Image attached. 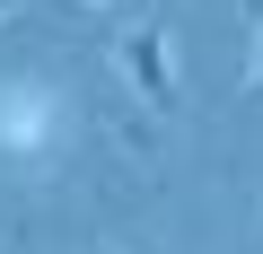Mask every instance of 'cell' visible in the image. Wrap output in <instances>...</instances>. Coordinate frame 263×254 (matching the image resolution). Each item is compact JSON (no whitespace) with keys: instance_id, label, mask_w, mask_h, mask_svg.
<instances>
[{"instance_id":"7","label":"cell","mask_w":263,"mask_h":254,"mask_svg":"<svg viewBox=\"0 0 263 254\" xmlns=\"http://www.w3.org/2000/svg\"><path fill=\"white\" fill-rule=\"evenodd\" d=\"M97 254H114V245H97Z\"/></svg>"},{"instance_id":"3","label":"cell","mask_w":263,"mask_h":254,"mask_svg":"<svg viewBox=\"0 0 263 254\" xmlns=\"http://www.w3.org/2000/svg\"><path fill=\"white\" fill-rule=\"evenodd\" d=\"M246 96H263V18H254V62H246Z\"/></svg>"},{"instance_id":"1","label":"cell","mask_w":263,"mask_h":254,"mask_svg":"<svg viewBox=\"0 0 263 254\" xmlns=\"http://www.w3.org/2000/svg\"><path fill=\"white\" fill-rule=\"evenodd\" d=\"M62 132H70V105L44 79H9L0 88V167H53Z\"/></svg>"},{"instance_id":"6","label":"cell","mask_w":263,"mask_h":254,"mask_svg":"<svg viewBox=\"0 0 263 254\" xmlns=\"http://www.w3.org/2000/svg\"><path fill=\"white\" fill-rule=\"evenodd\" d=\"M246 18H263V0H246Z\"/></svg>"},{"instance_id":"5","label":"cell","mask_w":263,"mask_h":254,"mask_svg":"<svg viewBox=\"0 0 263 254\" xmlns=\"http://www.w3.org/2000/svg\"><path fill=\"white\" fill-rule=\"evenodd\" d=\"M97 9H132V0H97Z\"/></svg>"},{"instance_id":"4","label":"cell","mask_w":263,"mask_h":254,"mask_svg":"<svg viewBox=\"0 0 263 254\" xmlns=\"http://www.w3.org/2000/svg\"><path fill=\"white\" fill-rule=\"evenodd\" d=\"M9 18H18V0H0V27H9Z\"/></svg>"},{"instance_id":"8","label":"cell","mask_w":263,"mask_h":254,"mask_svg":"<svg viewBox=\"0 0 263 254\" xmlns=\"http://www.w3.org/2000/svg\"><path fill=\"white\" fill-rule=\"evenodd\" d=\"M0 254H9V245H0Z\"/></svg>"},{"instance_id":"2","label":"cell","mask_w":263,"mask_h":254,"mask_svg":"<svg viewBox=\"0 0 263 254\" xmlns=\"http://www.w3.org/2000/svg\"><path fill=\"white\" fill-rule=\"evenodd\" d=\"M114 70H123V88L141 96L149 114H184V79H176V44H167V18L158 9H141L114 35Z\"/></svg>"}]
</instances>
